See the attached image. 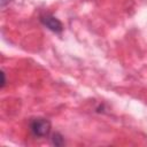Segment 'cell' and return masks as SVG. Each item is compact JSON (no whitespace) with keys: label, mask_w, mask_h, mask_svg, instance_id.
<instances>
[{"label":"cell","mask_w":147,"mask_h":147,"mask_svg":"<svg viewBox=\"0 0 147 147\" xmlns=\"http://www.w3.org/2000/svg\"><path fill=\"white\" fill-rule=\"evenodd\" d=\"M51 122L44 117H36L30 122V131L34 137L45 138L51 132Z\"/></svg>","instance_id":"6da1fadb"},{"label":"cell","mask_w":147,"mask_h":147,"mask_svg":"<svg viewBox=\"0 0 147 147\" xmlns=\"http://www.w3.org/2000/svg\"><path fill=\"white\" fill-rule=\"evenodd\" d=\"M40 22L51 31L55 33H61L63 31V24L60 20L51 14H44L40 16Z\"/></svg>","instance_id":"7a4b0ae2"},{"label":"cell","mask_w":147,"mask_h":147,"mask_svg":"<svg viewBox=\"0 0 147 147\" xmlns=\"http://www.w3.org/2000/svg\"><path fill=\"white\" fill-rule=\"evenodd\" d=\"M51 141H52V144H53L54 146H59V147H60V146H63V145H64V139H63L62 134L59 133V132H55V133L52 134Z\"/></svg>","instance_id":"3957f363"},{"label":"cell","mask_w":147,"mask_h":147,"mask_svg":"<svg viewBox=\"0 0 147 147\" xmlns=\"http://www.w3.org/2000/svg\"><path fill=\"white\" fill-rule=\"evenodd\" d=\"M6 85V77H5V72L2 71V83H1V87H3Z\"/></svg>","instance_id":"277c9868"}]
</instances>
